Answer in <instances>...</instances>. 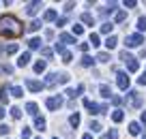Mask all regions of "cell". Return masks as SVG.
<instances>
[{
  "label": "cell",
  "mask_w": 146,
  "mask_h": 139,
  "mask_svg": "<svg viewBox=\"0 0 146 139\" xmlns=\"http://www.w3.org/2000/svg\"><path fill=\"white\" fill-rule=\"evenodd\" d=\"M22 34V24L13 17V15H5V17H0V36H19Z\"/></svg>",
  "instance_id": "obj_1"
},
{
  "label": "cell",
  "mask_w": 146,
  "mask_h": 139,
  "mask_svg": "<svg viewBox=\"0 0 146 139\" xmlns=\"http://www.w3.org/2000/svg\"><path fill=\"white\" fill-rule=\"evenodd\" d=\"M144 43V36L140 34V32H137V34H131V36H127V39H125V45H127V47H137V45H142Z\"/></svg>",
  "instance_id": "obj_2"
},
{
  "label": "cell",
  "mask_w": 146,
  "mask_h": 139,
  "mask_svg": "<svg viewBox=\"0 0 146 139\" xmlns=\"http://www.w3.org/2000/svg\"><path fill=\"white\" fill-rule=\"evenodd\" d=\"M45 105H47V109H50V111H56V109H60L62 107V96H52V99H47L45 101Z\"/></svg>",
  "instance_id": "obj_3"
},
{
  "label": "cell",
  "mask_w": 146,
  "mask_h": 139,
  "mask_svg": "<svg viewBox=\"0 0 146 139\" xmlns=\"http://www.w3.org/2000/svg\"><path fill=\"white\" fill-rule=\"evenodd\" d=\"M84 107L88 109V111L95 116V113H103V105H97V103H92L90 99H84Z\"/></svg>",
  "instance_id": "obj_4"
},
{
  "label": "cell",
  "mask_w": 146,
  "mask_h": 139,
  "mask_svg": "<svg viewBox=\"0 0 146 139\" xmlns=\"http://www.w3.org/2000/svg\"><path fill=\"white\" fill-rule=\"evenodd\" d=\"M127 99H129V105H131V107H142V96L137 94L135 90H131V92H129Z\"/></svg>",
  "instance_id": "obj_5"
},
{
  "label": "cell",
  "mask_w": 146,
  "mask_h": 139,
  "mask_svg": "<svg viewBox=\"0 0 146 139\" xmlns=\"http://www.w3.org/2000/svg\"><path fill=\"white\" fill-rule=\"evenodd\" d=\"M26 86H28L30 92H41L45 88V84H41V81H36V79H26Z\"/></svg>",
  "instance_id": "obj_6"
},
{
  "label": "cell",
  "mask_w": 146,
  "mask_h": 139,
  "mask_svg": "<svg viewBox=\"0 0 146 139\" xmlns=\"http://www.w3.org/2000/svg\"><path fill=\"white\" fill-rule=\"evenodd\" d=\"M116 84H118L120 90H127V88H129V77H127V73H118V77H116Z\"/></svg>",
  "instance_id": "obj_7"
},
{
  "label": "cell",
  "mask_w": 146,
  "mask_h": 139,
  "mask_svg": "<svg viewBox=\"0 0 146 139\" xmlns=\"http://www.w3.org/2000/svg\"><path fill=\"white\" fill-rule=\"evenodd\" d=\"M41 0H35V2H28V5H26V13L28 15H35L36 13V11H39V9H41Z\"/></svg>",
  "instance_id": "obj_8"
},
{
  "label": "cell",
  "mask_w": 146,
  "mask_h": 139,
  "mask_svg": "<svg viewBox=\"0 0 146 139\" xmlns=\"http://www.w3.org/2000/svg\"><path fill=\"white\" fill-rule=\"evenodd\" d=\"M56 84H60V75H58V73H50L47 79H45V86H47V88H54Z\"/></svg>",
  "instance_id": "obj_9"
},
{
  "label": "cell",
  "mask_w": 146,
  "mask_h": 139,
  "mask_svg": "<svg viewBox=\"0 0 146 139\" xmlns=\"http://www.w3.org/2000/svg\"><path fill=\"white\" fill-rule=\"evenodd\" d=\"M28 64H30V51H24L22 56H19V60H17V67H28Z\"/></svg>",
  "instance_id": "obj_10"
},
{
  "label": "cell",
  "mask_w": 146,
  "mask_h": 139,
  "mask_svg": "<svg viewBox=\"0 0 146 139\" xmlns=\"http://www.w3.org/2000/svg\"><path fill=\"white\" fill-rule=\"evenodd\" d=\"M99 94L103 96V99H110V96H112V90H110L108 84H101V86H99Z\"/></svg>",
  "instance_id": "obj_11"
},
{
  "label": "cell",
  "mask_w": 146,
  "mask_h": 139,
  "mask_svg": "<svg viewBox=\"0 0 146 139\" xmlns=\"http://www.w3.org/2000/svg\"><path fill=\"white\" fill-rule=\"evenodd\" d=\"M60 43H67V45H71V43H75V36L73 34H67V32H62V34H60Z\"/></svg>",
  "instance_id": "obj_12"
},
{
  "label": "cell",
  "mask_w": 146,
  "mask_h": 139,
  "mask_svg": "<svg viewBox=\"0 0 146 139\" xmlns=\"http://www.w3.org/2000/svg\"><path fill=\"white\" fill-rule=\"evenodd\" d=\"M116 45H118V39H116L114 34H110V36H108V41H105V47H108V49H114Z\"/></svg>",
  "instance_id": "obj_13"
},
{
  "label": "cell",
  "mask_w": 146,
  "mask_h": 139,
  "mask_svg": "<svg viewBox=\"0 0 146 139\" xmlns=\"http://www.w3.org/2000/svg\"><path fill=\"white\" fill-rule=\"evenodd\" d=\"M43 19H45V22H54V19H58V13H56L54 9H50V11H45Z\"/></svg>",
  "instance_id": "obj_14"
},
{
  "label": "cell",
  "mask_w": 146,
  "mask_h": 139,
  "mask_svg": "<svg viewBox=\"0 0 146 139\" xmlns=\"http://www.w3.org/2000/svg\"><path fill=\"white\" fill-rule=\"evenodd\" d=\"M11 94H13L15 99H22L24 96V88L22 86H13V88H11Z\"/></svg>",
  "instance_id": "obj_15"
},
{
  "label": "cell",
  "mask_w": 146,
  "mask_h": 139,
  "mask_svg": "<svg viewBox=\"0 0 146 139\" xmlns=\"http://www.w3.org/2000/svg\"><path fill=\"white\" fill-rule=\"evenodd\" d=\"M35 126H36V130H45V118L36 116L35 118Z\"/></svg>",
  "instance_id": "obj_16"
},
{
  "label": "cell",
  "mask_w": 146,
  "mask_h": 139,
  "mask_svg": "<svg viewBox=\"0 0 146 139\" xmlns=\"http://www.w3.org/2000/svg\"><path fill=\"white\" fill-rule=\"evenodd\" d=\"M129 133H131V135H140L142 133V126L137 124V122H131V124H129Z\"/></svg>",
  "instance_id": "obj_17"
},
{
  "label": "cell",
  "mask_w": 146,
  "mask_h": 139,
  "mask_svg": "<svg viewBox=\"0 0 146 139\" xmlns=\"http://www.w3.org/2000/svg\"><path fill=\"white\" fill-rule=\"evenodd\" d=\"M95 60H97V58H90L88 54H84V56H82V67H92V64H95Z\"/></svg>",
  "instance_id": "obj_18"
},
{
  "label": "cell",
  "mask_w": 146,
  "mask_h": 139,
  "mask_svg": "<svg viewBox=\"0 0 146 139\" xmlns=\"http://www.w3.org/2000/svg\"><path fill=\"white\" fill-rule=\"evenodd\" d=\"M41 43H43V41L35 36V39H30V41H28V47H30V49H39V47H41Z\"/></svg>",
  "instance_id": "obj_19"
},
{
  "label": "cell",
  "mask_w": 146,
  "mask_h": 139,
  "mask_svg": "<svg viewBox=\"0 0 146 139\" xmlns=\"http://www.w3.org/2000/svg\"><path fill=\"white\" fill-rule=\"evenodd\" d=\"M26 111L30 113V116L36 118V111H39V107H36V103H26Z\"/></svg>",
  "instance_id": "obj_20"
},
{
  "label": "cell",
  "mask_w": 146,
  "mask_h": 139,
  "mask_svg": "<svg viewBox=\"0 0 146 139\" xmlns=\"http://www.w3.org/2000/svg\"><path fill=\"white\" fill-rule=\"evenodd\" d=\"M45 67H47L45 60H39V62H35V73H43V71H45Z\"/></svg>",
  "instance_id": "obj_21"
},
{
  "label": "cell",
  "mask_w": 146,
  "mask_h": 139,
  "mask_svg": "<svg viewBox=\"0 0 146 139\" xmlns=\"http://www.w3.org/2000/svg\"><path fill=\"white\" fill-rule=\"evenodd\" d=\"M69 124H71L73 128H78V124H80V113H71V118H69Z\"/></svg>",
  "instance_id": "obj_22"
},
{
  "label": "cell",
  "mask_w": 146,
  "mask_h": 139,
  "mask_svg": "<svg viewBox=\"0 0 146 139\" xmlns=\"http://www.w3.org/2000/svg\"><path fill=\"white\" fill-rule=\"evenodd\" d=\"M112 28H114V24H110V22L101 24V34H110V32H112Z\"/></svg>",
  "instance_id": "obj_23"
},
{
  "label": "cell",
  "mask_w": 146,
  "mask_h": 139,
  "mask_svg": "<svg viewBox=\"0 0 146 139\" xmlns=\"http://www.w3.org/2000/svg\"><path fill=\"white\" fill-rule=\"evenodd\" d=\"M39 28H41V19H32L30 26H28V30H30V32H36Z\"/></svg>",
  "instance_id": "obj_24"
},
{
  "label": "cell",
  "mask_w": 146,
  "mask_h": 139,
  "mask_svg": "<svg viewBox=\"0 0 146 139\" xmlns=\"http://www.w3.org/2000/svg\"><path fill=\"white\" fill-rule=\"evenodd\" d=\"M97 62H110V54L108 51H99L97 54Z\"/></svg>",
  "instance_id": "obj_25"
},
{
  "label": "cell",
  "mask_w": 146,
  "mask_h": 139,
  "mask_svg": "<svg viewBox=\"0 0 146 139\" xmlns=\"http://www.w3.org/2000/svg\"><path fill=\"white\" fill-rule=\"evenodd\" d=\"M112 120H114V122H123L125 120V113L120 111V109H116V111L112 113Z\"/></svg>",
  "instance_id": "obj_26"
},
{
  "label": "cell",
  "mask_w": 146,
  "mask_h": 139,
  "mask_svg": "<svg viewBox=\"0 0 146 139\" xmlns=\"http://www.w3.org/2000/svg\"><path fill=\"white\" fill-rule=\"evenodd\" d=\"M2 49H5V54L9 56V54H15V51H17V45H15V43H11V45H5Z\"/></svg>",
  "instance_id": "obj_27"
},
{
  "label": "cell",
  "mask_w": 146,
  "mask_h": 139,
  "mask_svg": "<svg viewBox=\"0 0 146 139\" xmlns=\"http://www.w3.org/2000/svg\"><path fill=\"white\" fill-rule=\"evenodd\" d=\"M120 60H123V62H131V60H135V58H133V56L131 54H129V51H120Z\"/></svg>",
  "instance_id": "obj_28"
},
{
  "label": "cell",
  "mask_w": 146,
  "mask_h": 139,
  "mask_svg": "<svg viewBox=\"0 0 146 139\" xmlns=\"http://www.w3.org/2000/svg\"><path fill=\"white\" fill-rule=\"evenodd\" d=\"M114 19H116V24H123L125 19H127V13H125V11H118V13L114 15Z\"/></svg>",
  "instance_id": "obj_29"
},
{
  "label": "cell",
  "mask_w": 146,
  "mask_h": 139,
  "mask_svg": "<svg viewBox=\"0 0 146 139\" xmlns=\"http://www.w3.org/2000/svg\"><path fill=\"white\" fill-rule=\"evenodd\" d=\"M82 22H84V24H88V26H92V24H95V19H92V15H90V13H82Z\"/></svg>",
  "instance_id": "obj_30"
},
{
  "label": "cell",
  "mask_w": 146,
  "mask_h": 139,
  "mask_svg": "<svg viewBox=\"0 0 146 139\" xmlns=\"http://www.w3.org/2000/svg\"><path fill=\"white\" fill-rule=\"evenodd\" d=\"M0 73H7V75H13V67H11V64H0Z\"/></svg>",
  "instance_id": "obj_31"
},
{
  "label": "cell",
  "mask_w": 146,
  "mask_h": 139,
  "mask_svg": "<svg viewBox=\"0 0 146 139\" xmlns=\"http://www.w3.org/2000/svg\"><path fill=\"white\" fill-rule=\"evenodd\" d=\"M11 116H13V120H19V118H22V109L19 107H11Z\"/></svg>",
  "instance_id": "obj_32"
},
{
  "label": "cell",
  "mask_w": 146,
  "mask_h": 139,
  "mask_svg": "<svg viewBox=\"0 0 146 139\" xmlns=\"http://www.w3.org/2000/svg\"><path fill=\"white\" fill-rule=\"evenodd\" d=\"M90 45H92V47H99V34H97V32H92V34H90Z\"/></svg>",
  "instance_id": "obj_33"
},
{
  "label": "cell",
  "mask_w": 146,
  "mask_h": 139,
  "mask_svg": "<svg viewBox=\"0 0 146 139\" xmlns=\"http://www.w3.org/2000/svg\"><path fill=\"white\" fill-rule=\"evenodd\" d=\"M127 69H129V71H131V73H135L137 69H140V62H137V60H131V62L127 64Z\"/></svg>",
  "instance_id": "obj_34"
},
{
  "label": "cell",
  "mask_w": 146,
  "mask_h": 139,
  "mask_svg": "<svg viewBox=\"0 0 146 139\" xmlns=\"http://www.w3.org/2000/svg\"><path fill=\"white\" fill-rule=\"evenodd\" d=\"M137 30H140V34L146 30V17H140V19H137Z\"/></svg>",
  "instance_id": "obj_35"
},
{
  "label": "cell",
  "mask_w": 146,
  "mask_h": 139,
  "mask_svg": "<svg viewBox=\"0 0 146 139\" xmlns=\"http://www.w3.org/2000/svg\"><path fill=\"white\" fill-rule=\"evenodd\" d=\"M82 34H84V28L75 24V26H73V36H82Z\"/></svg>",
  "instance_id": "obj_36"
},
{
  "label": "cell",
  "mask_w": 146,
  "mask_h": 139,
  "mask_svg": "<svg viewBox=\"0 0 146 139\" xmlns=\"http://www.w3.org/2000/svg\"><path fill=\"white\" fill-rule=\"evenodd\" d=\"M105 139H118V130H116V128H112L108 135H105Z\"/></svg>",
  "instance_id": "obj_37"
},
{
  "label": "cell",
  "mask_w": 146,
  "mask_h": 139,
  "mask_svg": "<svg viewBox=\"0 0 146 139\" xmlns=\"http://www.w3.org/2000/svg\"><path fill=\"white\" fill-rule=\"evenodd\" d=\"M71 60H73L71 51H64V54H62V62H64V64H69V62H71Z\"/></svg>",
  "instance_id": "obj_38"
},
{
  "label": "cell",
  "mask_w": 146,
  "mask_h": 139,
  "mask_svg": "<svg viewBox=\"0 0 146 139\" xmlns=\"http://www.w3.org/2000/svg\"><path fill=\"white\" fill-rule=\"evenodd\" d=\"M64 94H67L69 99H75V96H78V90H75V88H69L67 92H64Z\"/></svg>",
  "instance_id": "obj_39"
},
{
  "label": "cell",
  "mask_w": 146,
  "mask_h": 139,
  "mask_svg": "<svg viewBox=\"0 0 146 139\" xmlns=\"http://www.w3.org/2000/svg\"><path fill=\"white\" fill-rule=\"evenodd\" d=\"M41 54L45 56V58H52V54H54V51H52L50 47H41Z\"/></svg>",
  "instance_id": "obj_40"
},
{
  "label": "cell",
  "mask_w": 146,
  "mask_h": 139,
  "mask_svg": "<svg viewBox=\"0 0 146 139\" xmlns=\"http://www.w3.org/2000/svg\"><path fill=\"white\" fill-rule=\"evenodd\" d=\"M90 128H92V133H99V130H101V124H99V122H90Z\"/></svg>",
  "instance_id": "obj_41"
},
{
  "label": "cell",
  "mask_w": 146,
  "mask_h": 139,
  "mask_svg": "<svg viewBox=\"0 0 146 139\" xmlns=\"http://www.w3.org/2000/svg\"><path fill=\"white\" fill-rule=\"evenodd\" d=\"M9 126H7V124H0V135H9Z\"/></svg>",
  "instance_id": "obj_42"
},
{
  "label": "cell",
  "mask_w": 146,
  "mask_h": 139,
  "mask_svg": "<svg viewBox=\"0 0 146 139\" xmlns=\"http://www.w3.org/2000/svg\"><path fill=\"white\" fill-rule=\"evenodd\" d=\"M54 49L58 51V54H64V51H67V49H64V45H62V43H56V47H54Z\"/></svg>",
  "instance_id": "obj_43"
},
{
  "label": "cell",
  "mask_w": 146,
  "mask_h": 139,
  "mask_svg": "<svg viewBox=\"0 0 146 139\" xmlns=\"http://www.w3.org/2000/svg\"><path fill=\"white\" fill-rule=\"evenodd\" d=\"M58 75H60V84H67V81H69V75H67V73H58Z\"/></svg>",
  "instance_id": "obj_44"
},
{
  "label": "cell",
  "mask_w": 146,
  "mask_h": 139,
  "mask_svg": "<svg viewBox=\"0 0 146 139\" xmlns=\"http://www.w3.org/2000/svg\"><path fill=\"white\" fill-rule=\"evenodd\" d=\"M135 5H137L135 0H125V7H129V9H133V7H135Z\"/></svg>",
  "instance_id": "obj_45"
},
{
  "label": "cell",
  "mask_w": 146,
  "mask_h": 139,
  "mask_svg": "<svg viewBox=\"0 0 146 139\" xmlns=\"http://www.w3.org/2000/svg\"><path fill=\"white\" fill-rule=\"evenodd\" d=\"M88 47H90V43H80V49H82L84 54H86V51H88Z\"/></svg>",
  "instance_id": "obj_46"
},
{
  "label": "cell",
  "mask_w": 146,
  "mask_h": 139,
  "mask_svg": "<svg viewBox=\"0 0 146 139\" xmlns=\"http://www.w3.org/2000/svg\"><path fill=\"white\" fill-rule=\"evenodd\" d=\"M64 24H67V17H58L56 19V26H64Z\"/></svg>",
  "instance_id": "obj_47"
},
{
  "label": "cell",
  "mask_w": 146,
  "mask_h": 139,
  "mask_svg": "<svg viewBox=\"0 0 146 139\" xmlns=\"http://www.w3.org/2000/svg\"><path fill=\"white\" fill-rule=\"evenodd\" d=\"M137 84H140V86H146V73H144L142 77H137Z\"/></svg>",
  "instance_id": "obj_48"
},
{
  "label": "cell",
  "mask_w": 146,
  "mask_h": 139,
  "mask_svg": "<svg viewBox=\"0 0 146 139\" xmlns=\"http://www.w3.org/2000/svg\"><path fill=\"white\" fill-rule=\"evenodd\" d=\"M112 103H114V105H120V103H123V99H120V96H112Z\"/></svg>",
  "instance_id": "obj_49"
},
{
  "label": "cell",
  "mask_w": 146,
  "mask_h": 139,
  "mask_svg": "<svg viewBox=\"0 0 146 139\" xmlns=\"http://www.w3.org/2000/svg\"><path fill=\"white\" fill-rule=\"evenodd\" d=\"M73 7H75V2H67V5H64V11H71Z\"/></svg>",
  "instance_id": "obj_50"
},
{
  "label": "cell",
  "mask_w": 146,
  "mask_h": 139,
  "mask_svg": "<svg viewBox=\"0 0 146 139\" xmlns=\"http://www.w3.org/2000/svg\"><path fill=\"white\" fill-rule=\"evenodd\" d=\"M140 120H142V124H146V111H142V118H140Z\"/></svg>",
  "instance_id": "obj_51"
},
{
  "label": "cell",
  "mask_w": 146,
  "mask_h": 139,
  "mask_svg": "<svg viewBox=\"0 0 146 139\" xmlns=\"http://www.w3.org/2000/svg\"><path fill=\"white\" fill-rule=\"evenodd\" d=\"M82 139H92V135H90V133H86V135H84Z\"/></svg>",
  "instance_id": "obj_52"
},
{
  "label": "cell",
  "mask_w": 146,
  "mask_h": 139,
  "mask_svg": "<svg viewBox=\"0 0 146 139\" xmlns=\"http://www.w3.org/2000/svg\"><path fill=\"white\" fill-rule=\"evenodd\" d=\"M2 118H5V109L0 107V120H2Z\"/></svg>",
  "instance_id": "obj_53"
},
{
  "label": "cell",
  "mask_w": 146,
  "mask_h": 139,
  "mask_svg": "<svg viewBox=\"0 0 146 139\" xmlns=\"http://www.w3.org/2000/svg\"><path fill=\"white\" fill-rule=\"evenodd\" d=\"M142 139H146V133H144V137H142Z\"/></svg>",
  "instance_id": "obj_54"
},
{
  "label": "cell",
  "mask_w": 146,
  "mask_h": 139,
  "mask_svg": "<svg viewBox=\"0 0 146 139\" xmlns=\"http://www.w3.org/2000/svg\"><path fill=\"white\" fill-rule=\"evenodd\" d=\"M54 139H58V137H54Z\"/></svg>",
  "instance_id": "obj_55"
},
{
  "label": "cell",
  "mask_w": 146,
  "mask_h": 139,
  "mask_svg": "<svg viewBox=\"0 0 146 139\" xmlns=\"http://www.w3.org/2000/svg\"><path fill=\"white\" fill-rule=\"evenodd\" d=\"M39 139H41V137H39Z\"/></svg>",
  "instance_id": "obj_56"
}]
</instances>
